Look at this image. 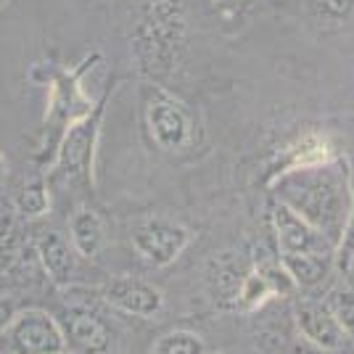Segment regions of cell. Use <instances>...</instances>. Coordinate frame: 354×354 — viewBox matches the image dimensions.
<instances>
[{"label": "cell", "mask_w": 354, "mask_h": 354, "mask_svg": "<svg viewBox=\"0 0 354 354\" xmlns=\"http://www.w3.org/2000/svg\"><path fill=\"white\" fill-rule=\"evenodd\" d=\"M336 267H339L344 275L352 272L354 267V172H352V207H349L344 230H341V238L339 243H336Z\"/></svg>", "instance_id": "e0dca14e"}, {"label": "cell", "mask_w": 354, "mask_h": 354, "mask_svg": "<svg viewBox=\"0 0 354 354\" xmlns=\"http://www.w3.org/2000/svg\"><path fill=\"white\" fill-rule=\"evenodd\" d=\"M328 159H333V153H330L328 143H325L323 138L310 135V138L299 140L294 148H288V151H286V156H283V162L275 167L272 177L281 175V172H288V169H296V167H310V164L328 162Z\"/></svg>", "instance_id": "5bb4252c"}, {"label": "cell", "mask_w": 354, "mask_h": 354, "mask_svg": "<svg viewBox=\"0 0 354 354\" xmlns=\"http://www.w3.org/2000/svg\"><path fill=\"white\" fill-rule=\"evenodd\" d=\"M270 217L278 238L281 267L291 283L304 288L323 283L330 267L336 265V243L281 201L272 204Z\"/></svg>", "instance_id": "7a4b0ae2"}, {"label": "cell", "mask_w": 354, "mask_h": 354, "mask_svg": "<svg viewBox=\"0 0 354 354\" xmlns=\"http://www.w3.org/2000/svg\"><path fill=\"white\" fill-rule=\"evenodd\" d=\"M6 169H8V164H6V159L0 156V188H3V183H6Z\"/></svg>", "instance_id": "44dd1931"}, {"label": "cell", "mask_w": 354, "mask_h": 354, "mask_svg": "<svg viewBox=\"0 0 354 354\" xmlns=\"http://www.w3.org/2000/svg\"><path fill=\"white\" fill-rule=\"evenodd\" d=\"M48 209H50V198H48V191H45L43 183L27 185L16 196V212L24 214V217H40Z\"/></svg>", "instance_id": "ac0fdd59"}, {"label": "cell", "mask_w": 354, "mask_h": 354, "mask_svg": "<svg viewBox=\"0 0 354 354\" xmlns=\"http://www.w3.org/2000/svg\"><path fill=\"white\" fill-rule=\"evenodd\" d=\"M98 124H101V106H98V111L72 122L64 135L56 172L66 177L69 183H90L93 185V153H95V140H98Z\"/></svg>", "instance_id": "8992f818"}, {"label": "cell", "mask_w": 354, "mask_h": 354, "mask_svg": "<svg viewBox=\"0 0 354 354\" xmlns=\"http://www.w3.org/2000/svg\"><path fill=\"white\" fill-rule=\"evenodd\" d=\"M146 124L153 143L164 151H180L188 146L193 138L191 111L164 90H153L148 95Z\"/></svg>", "instance_id": "52a82bcc"}, {"label": "cell", "mask_w": 354, "mask_h": 354, "mask_svg": "<svg viewBox=\"0 0 354 354\" xmlns=\"http://www.w3.org/2000/svg\"><path fill=\"white\" fill-rule=\"evenodd\" d=\"M66 352L64 328L45 310L16 312L0 333V354H61Z\"/></svg>", "instance_id": "277c9868"}, {"label": "cell", "mask_w": 354, "mask_h": 354, "mask_svg": "<svg viewBox=\"0 0 354 354\" xmlns=\"http://www.w3.org/2000/svg\"><path fill=\"white\" fill-rule=\"evenodd\" d=\"M246 272L249 270L243 267V262L238 259L236 254H230V251L214 254L207 267V286L212 299H214V304L236 307L238 291H241V283L246 278Z\"/></svg>", "instance_id": "8fae6325"}, {"label": "cell", "mask_w": 354, "mask_h": 354, "mask_svg": "<svg viewBox=\"0 0 354 354\" xmlns=\"http://www.w3.org/2000/svg\"><path fill=\"white\" fill-rule=\"evenodd\" d=\"M317 6V16L325 19V21H346L354 11V0H315Z\"/></svg>", "instance_id": "d6986e66"}, {"label": "cell", "mask_w": 354, "mask_h": 354, "mask_svg": "<svg viewBox=\"0 0 354 354\" xmlns=\"http://www.w3.org/2000/svg\"><path fill=\"white\" fill-rule=\"evenodd\" d=\"M14 317H16V301L11 296H0V333L11 325Z\"/></svg>", "instance_id": "ffe728a7"}, {"label": "cell", "mask_w": 354, "mask_h": 354, "mask_svg": "<svg viewBox=\"0 0 354 354\" xmlns=\"http://www.w3.org/2000/svg\"><path fill=\"white\" fill-rule=\"evenodd\" d=\"M104 301L114 310L135 317H153L164 307V294L146 281L138 278H114L104 286Z\"/></svg>", "instance_id": "ba28073f"}, {"label": "cell", "mask_w": 354, "mask_h": 354, "mask_svg": "<svg viewBox=\"0 0 354 354\" xmlns=\"http://www.w3.org/2000/svg\"><path fill=\"white\" fill-rule=\"evenodd\" d=\"M148 354H207V344L193 330H169L153 341Z\"/></svg>", "instance_id": "2e32d148"}, {"label": "cell", "mask_w": 354, "mask_h": 354, "mask_svg": "<svg viewBox=\"0 0 354 354\" xmlns=\"http://www.w3.org/2000/svg\"><path fill=\"white\" fill-rule=\"evenodd\" d=\"M66 346H72L74 354H109L111 349V330L109 325L88 310H72L64 323Z\"/></svg>", "instance_id": "30bf717a"}, {"label": "cell", "mask_w": 354, "mask_h": 354, "mask_svg": "<svg viewBox=\"0 0 354 354\" xmlns=\"http://www.w3.org/2000/svg\"><path fill=\"white\" fill-rule=\"evenodd\" d=\"M296 325L301 330V336L320 346L325 352H336V349H344L346 344V333L341 330V325L336 323L333 312L328 310L325 301H312V299H301L296 304Z\"/></svg>", "instance_id": "9c48e42d"}, {"label": "cell", "mask_w": 354, "mask_h": 354, "mask_svg": "<svg viewBox=\"0 0 354 354\" xmlns=\"http://www.w3.org/2000/svg\"><path fill=\"white\" fill-rule=\"evenodd\" d=\"M278 201L339 243L344 222L352 207V172L341 159H328L310 167H296L270 177Z\"/></svg>", "instance_id": "6da1fadb"}, {"label": "cell", "mask_w": 354, "mask_h": 354, "mask_svg": "<svg viewBox=\"0 0 354 354\" xmlns=\"http://www.w3.org/2000/svg\"><path fill=\"white\" fill-rule=\"evenodd\" d=\"M69 233H72L74 249L80 251L82 257H98V251L104 246V222L98 217V212L82 207L77 209L69 220Z\"/></svg>", "instance_id": "4fadbf2b"}, {"label": "cell", "mask_w": 354, "mask_h": 354, "mask_svg": "<svg viewBox=\"0 0 354 354\" xmlns=\"http://www.w3.org/2000/svg\"><path fill=\"white\" fill-rule=\"evenodd\" d=\"M61 354H66V352H61Z\"/></svg>", "instance_id": "603a6c76"}, {"label": "cell", "mask_w": 354, "mask_h": 354, "mask_svg": "<svg viewBox=\"0 0 354 354\" xmlns=\"http://www.w3.org/2000/svg\"><path fill=\"white\" fill-rule=\"evenodd\" d=\"M133 53L140 72L169 77L185 53V11L180 0H148L133 32Z\"/></svg>", "instance_id": "3957f363"}, {"label": "cell", "mask_w": 354, "mask_h": 354, "mask_svg": "<svg viewBox=\"0 0 354 354\" xmlns=\"http://www.w3.org/2000/svg\"><path fill=\"white\" fill-rule=\"evenodd\" d=\"M3 3H6V0H0V6H3Z\"/></svg>", "instance_id": "7402d4cb"}, {"label": "cell", "mask_w": 354, "mask_h": 354, "mask_svg": "<svg viewBox=\"0 0 354 354\" xmlns=\"http://www.w3.org/2000/svg\"><path fill=\"white\" fill-rule=\"evenodd\" d=\"M191 243V230L167 217H146L133 227L135 251L153 267L172 265Z\"/></svg>", "instance_id": "5b68a950"}, {"label": "cell", "mask_w": 354, "mask_h": 354, "mask_svg": "<svg viewBox=\"0 0 354 354\" xmlns=\"http://www.w3.org/2000/svg\"><path fill=\"white\" fill-rule=\"evenodd\" d=\"M328 310L333 312L336 323L346 333V339L354 341V286L352 283H339L336 288H330V294L325 296Z\"/></svg>", "instance_id": "9a60e30c"}, {"label": "cell", "mask_w": 354, "mask_h": 354, "mask_svg": "<svg viewBox=\"0 0 354 354\" xmlns=\"http://www.w3.org/2000/svg\"><path fill=\"white\" fill-rule=\"evenodd\" d=\"M37 257L43 262V270L56 286H69L74 278V251L69 249L66 238L59 233H43L37 241Z\"/></svg>", "instance_id": "7c38bea8"}]
</instances>
